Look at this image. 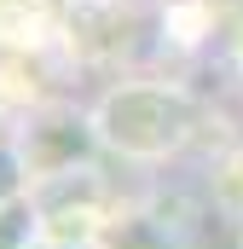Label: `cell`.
<instances>
[{
	"label": "cell",
	"mask_w": 243,
	"mask_h": 249,
	"mask_svg": "<svg viewBox=\"0 0 243 249\" xmlns=\"http://www.w3.org/2000/svg\"><path fill=\"white\" fill-rule=\"evenodd\" d=\"M35 249H81V244H58V238H41Z\"/></svg>",
	"instance_id": "3"
},
{
	"label": "cell",
	"mask_w": 243,
	"mask_h": 249,
	"mask_svg": "<svg viewBox=\"0 0 243 249\" xmlns=\"http://www.w3.org/2000/svg\"><path fill=\"white\" fill-rule=\"evenodd\" d=\"M191 127H197V110L174 87H116L93 110L99 145L127 157V162H162V157H174L191 139Z\"/></svg>",
	"instance_id": "1"
},
{
	"label": "cell",
	"mask_w": 243,
	"mask_h": 249,
	"mask_svg": "<svg viewBox=\"0 0 243 249\" xmlns=\"http://www.w3.org/2000/svg\"><path fill=\"white\" fill-rule=\"evenodd\" d=\"M41 238H47V232H41V209H35L29 197L0 203V249H35Z\"/></svg>",
	"instance_id": "2"
},
{
	"label": "cell",
	"mask_w": 243,
	"mask_h": 249,
	"mask_svg": "<svg viewBox=\"0 0 243 249\" xmlns=\"http://www.w3.org/2000/svg\"><path fill=\"white\" fill-rule=\"evenodd\" d=\"M238 249H243V244H238Z\"/></svg>",
	"instance_id": "4"
}]
</instances>
